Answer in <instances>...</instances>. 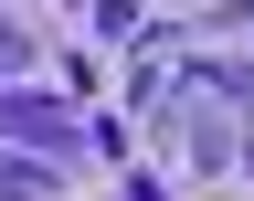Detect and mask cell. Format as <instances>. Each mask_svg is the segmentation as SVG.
I'll list each match as a JSON object with an SVG mask.
<instances>
[{
    "label": "cell",
    "instance_id": "obj_3",
    "mask_svg": "<svg viewBox=\"0 0 254 201\" xmlns=\"http://www.w3.org/2000/svg\"><path fill=\"white\" fill-rule=\"evenodd\" d=\"M117 201H170V191H159V180H127V191H117Z\"/></svg>",
    "mask_w": 254,
    "mask_h": 201
},
{
    "label": "cell",
    "instance_id": "obj_2",
    "mask_svg": "<svg viewBox=\"0 0 254 201\" xmlns=\"http://www.w3.org/2000/svg\"><path fill=\"white\" fill-rule=\"evenodd\" d=\"M0 201H64V170L43 148H11V138H0Z\"/></svg>",
    "mask_w": 254,
    "mask_h": 201
},
{
    "label": "cell",
    "instance_id": "obj_1",
    "mask_svg": "<svg viewBox=\"0 0 254 201\" xmlns=\"http://www.w3.org/2000/svg\"><path fill=\"white\" fill-rule=\"evenodd\" d=\"M0 138H11V148H43L53 170H74V159H85V127L64 117L53 95H32V85H0Z\"/></svg>",
    "mask_w": 254,
    "mask_h": 201
}]
</instances>
